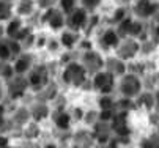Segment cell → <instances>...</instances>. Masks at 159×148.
Wrapping results in <instances>:
<instances>
[{"label":"cell","mask_w":159,"mask_h":148,"mask_svg":"<svg viewBox=\"0 0 159 148\" xmlns=\"http://www.w3.org/2000/svg\"><path fill=\"white\" fill-rule=\"evenodd\" d=\"M5 38V24H0V39Z\"/></svg>","instance_id":"cell-39"},{"label":"cell","mask_w":159,"mask_h":148,"mask_svg":"<svg viewBox=\"0 0 159 148\" xmlns=\"http://www.w3.org/2000/svg\"><path fill=\"white\" fill-rule=\"evenodd\" d=\"M110 126H112V132L115 136L121 145L125 143V140L128 142L131 137V124H129V112H121L117 110L115 115L110 120Z\"/></svg>","instance_id":"cell-8"},{"label":"cell","mask_w":159,"mask_h":148,"mask_svg":"<svg viewBox=\"0 0 159 148\" xmlns=\"http://www.w3.org/2000/svg\"><path fill=\"white\" fill-rule=\"evenodd\" d=\"M157 52H159V43H157Z\"/></svg>","instance_id":"cell-45"},{"label":"cell","mask_w":159,"mask_h":148,"mask_svg":"<svg viewBox=\"0 0 159 148\" xmlns=\"http://www.w3.org/2000/svg\"><path fill=\"white\" fill-rule=\"evenodd\" d=\"M150 38L159 43V22H151L150 25Z\"/></svg>","instance_id":"cell-34"},{"label":"cell","mask_w":159,"mask_h":148,"mask_svg":"<svg viewBox=\"0 0 159 148\" xmlns=\"http://www.w3.org/2000/svg\"><path fill=\"white\" fill-rule=\"evenodd\" d=\"M153 110L159 115V88H156V92H154V105H153Z\"/></svg>","instance_id":"cell-36"},{"label":"cell","mask_w":159,"mask_h":148,"mask_svg":"<svg viewBox=\"0 0 159 148\" xmlns=\"http://www.w3.org/2000/svg\"><path fill=\"white\" fill-rule=\"evenodd\" d=\"M135 109V102L134 99H129V98H120L117 99V110H121V112H131Z\"/></svg>","instance_id":"cell-31"},{"label":"cell","mask_w":159,"mask_h":148,"mask_svg":"<svg viewBox=\"0 0 159 148\" xmlns=\"http://www.w3.org/2000/svg\"><path fill=\"white\" fill-rule=\"evenodd\" d=\"M92 80V90L96 92L98 95H112L113 90L117 88V77L110 74L106 70H101L99 73L90 76Z\"/></svg>","instance_id":"cell-6"},{"label":"cell","mask_w":159,"mask_h":148,"mask_svg":"<svg viewBox=\"0 0 159 148\" xmlns=\"http://www.w3.org/2000/svg\"><path fill=\"white\" fill-rule=\"evenodd\" d=\"M38 13L35 0H16L14 2V14L22 19H30L33 14Z\"/></svg>","instance_id":"cell-20"},{"label":"cell","mask_w":159,"mask_h":148,"mask_svg":"<svg viewBox=\"0 0 159 148\" xmlns=\"http://www.w3.org/2000/svg\"><path fill=\"white\" fill-rule=\"evenodd\" d=\"M8 2H13V3H14V2H16V0H8Z\"/></svg>","instance_id":"cell-44"},{"label":"cell","mask_w":159,"mask_h":148,"mask_svg":"<svg viewBox=\"0 0 159 148\" xmlns=\"http://www.w3.org/2000/svg\"><path fill=\"white\" fill-rule=\"evenodd\" d=\"M35 2H36L38 11H46L49 8L57 7V0H35Z\"/></svg>","instance_id":"cell-33"},{"label":"cell","mask_w":159,"mask_h":148,"mask_svg":"<svg viewBox=\"0 0 159 148\" xmlns=\"http://www.w3.org/2000/svg\"><path fill=\"white\" fill-rule=\"evenodd\" d=\"M60 80H61L63 85L70 87V88H77V90H84V92L92 90V80H90V76H88L87 70L84 68V65L77 58L61 65Z\"/></svg>","instance_id":"cell-1"},{"label":"cell","mask_w":159,"mask_h":148,"mask_svg":"<svg viewBox=\"0 0 159 148\" xmlns=\"http://www.w3.org/2000/svg\"><path fill=\"white\" fill-rule=\"evenodd\" d=\"M11 63H13V68H14V73L16 74L27 76L29 71L35 66V63H36L35 52L33 51H24V52H20Z\"/></svg>","instance_id":"cell-13"},{"label":"cell","mask_w":159,"mask_h":148,"mask_svg":"<svg viewBox=\"0 0 159 148\" xmlns=\"http://www.w3.org/2000/svg\"><path fill=\"white\" fill-rule=\"evenodd\" d=\"M30 121H32V117H30L29 107H17L10 118V123L17 126V128H24V126L29 124Z\"/></svg>","instance_id":"cell-22"},{"label":"cell","mask_w":159,"mask_h":148,"mask_svg":"<svg viewBox=\"0 0 159 148\" xmlns=\"http://www.w3.org/2000/svg\"><path fill=\"white\" fill-rule=\"evenodd\" d=\"M121 36L118 35L117 29L113 25H107L104 29H99L98 35H96V39H95V46L96 49H99L102 54H112L115 52L118 44L121 43Z\"/></svg>","instance_id":"cell-4"},{"label":"cell","mask_w":159,"mask_h":148,"mask_svg":"<svg viewBox=\"0 0 159 148\" xmlns=\"http://www.w3.org/2000/svg\"><path fill=\"white\" fill-rule=\"evenodd\" d=\"M52 123L58 131H70L71 126H73V115L70 112H66L65 109H55L51 114Z\"/></svg>","instance_id":"cell-19"},{"label":"cell","mask_w":159,"mask_h":148,"mask_svg":"<svg viewBox=\"0 0 159 148\" xmlns=\"http://www.w3.org/2000/svg\"><path fill=\"white\" fill-rule=\"evenodd\" d=\"M95 143L96 142H95L90 129H79L73 136V146L74 148H93Z\"/></svg>","instance_id":"cell-21"},{"label":"cell","mask_w":159,"mask_h":148,"mask_svg":"<svg viewBox=\"0 0 159 148\" xmlns=\"http://www.w3.org/2000/svg\"><path fill=\"white\" fill-rule=\"evenodd\" d=\"M0 148H14L10 136H7L3 132H0Z\"/></svg>","instance_id":"cell-35"},{"label":"cell","mask_w":159,"mask_h":148,"mask_svg":"<svg viewBox=\"0 0 159 148\" xmlns=\"http://www.w3.org/2000/svg\"><path fill=\"white\" fill-rule=\"evenodd\" d=\"M156 132H157V136H159V120H157V123H156Z\"/></svg>","instance_id":"cell-41"},{"label":"cell","mask_w":159,"mask_h":148,"mask_svg":"<svg viewBox=\"0 0 159 148\" xmlns=\"http://www.w3.org/2000/svg\"><path fill=\"white\" fill-rule=\"evenodd\" d=\"M57 38H58L60 46H61V51H74L79 47L82 33L70 30V29H63L60 33H57Z\"/></svg>","instance_id":"cell-15"},{"label":"cell","mask_w":159,"mask_h":148,"mask_svg":"<svg viewBox=\"0 0 159 148\" xmlns=\"http://www.w3.org/2000/svg\"><path fill=\"white\" fill-rule=\"evenodd\" d=\"M20 52H24V47L19 41L7 36L0 39V60L2 61H13Z\"/></svg>","instance_id":"cell-14"},{"label":"cell","mask_w":159,"mask_h":148,"mask_svg":"<svg viewBox=\"0 0 159 148\" xmlns=\"http://www.w3.org/2000/svg\"><path fill=\"white\" fill-rule=\"evenodd\" d=\"M41 25L48 32L60 33L63 29H66V16L57 8H49L46 11H41Z\"/></svg>","instance_id":"cell-7"},{"label":"cell","mask_w":159,"mask_h":148,"mask_svg":"<svg viewBox=\"0 0 159 148\" xmlns=\"http://www.w3.org/2000/svg\"><path fill=\"white\" fill-rule=\"evenodd\" d=\"M139 148H159V136L156 131L148 132L139 140Z\"/></svg>","instance_id":"cell-26"},{"label":"cell","mask_w":159,"mask_h":148,"mask_svg":"<svg viewBox=\"0 0 159 148\" xmlns=\"http://www.w3.org/2000/svg\"><path fill=\"white\" fill-rule=\"evenodd\" d=\"M79 7V0H57V8L66 16Z\"/></svg>","instance_id":"cell-30"},{"label":"cell","mask_w":159,"mask_h":148,"mask_svg":"<svg viewBox=\"0 0 159 148\" xmlns=\"http://www.w3.org/2000/svg\"><path fill=\"white\" fill-rule=\"evenodd\" d=\"M5 88H7V98H10L11 101H22L25 98V95L30 92L27 77L19 74H16L8 82H5Z\"/></svg>","instance_id":"cell-9"},{"label":"cell","mask_w":159,"mask_h":148,"mask_svg":"<svg viewBox=\"0 0 159 148\" xmlns=\"http://www.w3.org/2000/svg\"><path fill=\"white\" fill-rule=\"evenodd\" d=\"M92 136L95 139L96 143H106L109 142L112 137H113V132H112V126H110V121H102V120H98L93 126H92Z\"/></svg>","instance_id":"cell-16"},{"label":"cell","mask_w":159,"mask_h":148,"mask_svg":"<svg viewBox=\"0 0 159 148\" xmlns=\"http://www.w3.org/2000/svg\"><path fill=\"white\" fill-rule=\"evenodd\" d=\"M98 109L99 110H117V99L112 95H99L98 96Z\"/></svg>","instance_id":"cell-24"},{"label":"cell","mask_w":159,"mask_h":148,"mask_svg":"<svg viewBox=\"0 0 159 148\" xmlns=\"http://www.w3.org/2000/svg\"><path fill=\"white\" fill-rule=\"evenodd\" d=\"M151 22H159V0H157V3H156V10H154V14H153Z\"/></svg>","instance_id":"cell-38"},{"label":"cell","mask_w":159,"mask_h":148,"mask_svg":"<svg viewBox=\"0 0 159 148\" xmlns=\"http://www.w3.org/2000/svg\"><path fill=\"white\" fill-rule=\"evenodd\" d=\"M14 148H27V146H14Z\"/></svg>","instance_id":"cell-43"},{"label":"cell","mask_w":159,"mask_h":148,"mask_svg":"<svg viewBox=\"0 0 159 148\" xmlns=\"http://www.w3.org/2000/svg\"><path fill=\"white\" fill-rule=\"evenodd\" d=\"M7 98V88H5V82L0 80V102H3Z\"/></svg>","instance_id":"cell-37"},{"label":"cell","mask_w":159,"mask_h":148,"mask_svg":"<svg viewBox=\"0 0 159 148\" xmlns=\"http://www.w3.org/2000/svg\"><path fill=\"white\" fill-rule=\"evenodd\" d=\"M126 16H129L126 5H120V7H117L115 10L112 11V16H110V25L115 27L118 22H121V20H123Z\"/></svg>","instance_id":"cell-28"},{"label":"cell","mask_w":159,"mask_h":148,"mask_svg":"<svg viewBox=\"0 0 159 148\" xmlns=\"http://www.w3.org/2000/svg\"><path fill=\"white\" fill-rule=\"evenodd\" d=\"M88 17H90V13H87L82 7H77L70 14H66V29L84 33L88 25Z\"/></svg>","instance_id":"cell-12"},{"label":"cell","mask_w":159,"mask_h":148,"mask_svg":"<svg viewBox=\"0 0 159 148\" xmlns=\"http://www.w3.org/2000/svg\"><path fill=\"white\" fill-rule=\"evenodd\" d=\"M102 3H104V0H79V7H82L90 14L98 13V10L102 7Z\"/></svg>","instance_id":"cell-29"},{"label":"cell","mask_w":159,"mask_h":148,"mask_svg":"<svg viewBox=\"0 0 159 148\" xmlns=\"http://www.w3.org/2000/svg\"><path fill=\"white\" fill-rule=\"evenodd\" d=\"M30 110V117H32V121L35 123H41L46 118L51 117L52 110H51V104L43 101V99H36L35 102H32V105L29 107Z\"/></svg>","instance_id":"cell-17"},{"label":"cell","mask_w":159,"mask_h":148,"mask_svg":"<svg viewBox=\"0 0 159 148\" xmlns=\"http://www.w3.org/2000/svg\"><path fill=\"white\" fill-rule=\"evenodd\" d=\"M30 92L33 93H39L43 88H46L49 83L52 82V71H51V65L48 63H35V66L29 71V74L25 76Z\"/></svg>","instance_id":"cell-2"},{"label":"cell","mask_w":159,"mask_h":148,"mask_svg":"<svg viewBox=\"0 0 159 148\" xmlns=\"http://www.w3.org/2000/svg\"><path fill=\"white\" fill-rule=\"evenodd\" d=\"M77 60L84 65L88 76L99 73L101 70H104V65H106V55L96 47L88 49V51H80V55Z\"/></svg>","instance_id":"cell-5"},{"label":"cell","mask_w":159,"mask_h":148,"mask_svg":"<svg viewBox=\"0 0 159 148\" xmlns=\"http://www.w3.org/2000/svg\"><path fill=\"white\" fill-rule=\"evenodd\" d=\"M156 3H157V0H134L131 3V14L135 19L148 22V20L153 19Z\"/></svg>","instance_id":"cell-11"},{"label":"cell","mask_w":159,"mask_h":148,"mask_svg":"<svg viewBox=\"0 0 159 148\" xmlns=\"http://www.w3.org/2000/svg\"><path fill=\"white\" fill-rule=\"evenodd\" d=\"M14 76H16V73H14V68H13V63L0 60V80H2V82H8Z\"/></svg>","instance_id":"cell-27"},{"label":"cell","mask_w":159,"mask_h":148,"mask_svg":"<svg viewBox=\"0 0 159 148\" xmlns=\"http://www.w3.org/2000/svg\"><path fill=\"white\" fill-rule=\"evenodd\" d=\"M44 51H48L49 54H61V46L58 43V38L57 36H48V43Z\"/></svg>","instance_id":"cell-32"},{"label":"cell","mask_w":159,"mask_h":148,"mask_svg":"<svg viewBox=\"0 0 159 148\" xmlns=\"http://www.w3.org/2000/svg\"><path fill=\"white\" fill-rule=\"evenodd\" d=\"M121 2H123V5H125V3H126V5H131L134 0H121Z\"/></svg>","instance_id":"cell-40"},{"label":"cell","mask_w":159,"mask_h":148,"mask_svg":"<svg viewBox=\"0 0 159 148\" xmlns=\"http://www.w3.org/2000/svg\"><path fill=\"white\" fill-rule=\"evenodd\" d=\"M143 88H145V85H143L142 76L131 73V71H128L117 80V90H118L120 96H123V98L135 99L143 92Z\"/></svg>","instance_id":"cell-3"},{"label":"cell","mask_w":159,"mask_h":148,"mask_svg":"<svg viewBox=\"0 0 159 148\" xmlns=\"http://www.w3.org/2000/svg\"><path fill=\"white\" fill-rule=\"evenodd\" d=\"M14 16V3L8 0H0V24H5Z\"/></svg>","instance_id":"cell-25"},{"label":"cell","mask_w":159,"mask_h":148,"mask_svg":"<svg viewBox=\"0 0 159 148\" xmlns=\"http://www.w3.org/2000/svg\"><path fill=\"white\" fill-rule=\"evenodd\" d=\"M123 148H126V146H123Z\"/></svg>","instance_id":"cell-46"},{"label":"cell","mask_w":159,"mask_h":148,"mask_svg":"<svg viewBox=\"0 0 159 148\" xmlns=\"http://www.w3.org/2000/svg\"><path fill=\"white\" fill-rule=\"evenodd\" d=\"M113 54L126 63H131L140 57V41L135 38H123Z\"/></svg>","instance_id":"cell-10"},{"label":"cell","mask_w":159,"mask_h":148,"mask_svg":"<svg viewBox=\"0 0 159 148\" xmlns=\"http://www.w3.org/2000/svg\"><path fill=\"white\" fill-rule=\"evenodd\" d=\"M104 70L109 71L110 74H113L117 79L121 77L123 74L128 73V63L121 58H118L115 54L113 55H109L106 57V65H104Z\"/></svg>","instance_id":"cell-18"},{"label":"cell","mask_w":159,"mask_h":148,"mask_svg":"<svg viewBox=\"0 0 159 148\" xmlns=\"http://www.w3.org/2000/svg\"><path fill=\"white\" fill-rule=\"evenodd\" d=\"M134 102H135V107L150 112V110H153V105H154V93L143 90L137 98L134 99Z\"/></svg>","instance_id":"cell-23"},{"label":"cell","mask_w":159,"mask_h":148,"mask_svg":"<svg viewBox=\"0 0 159 148\" xmlns=\"http://www.w3.org/2000/svg\"><path fill=\"white\" fill-rule=\"evenodd\" d=\"M156 85H157V88H159V74L156 76Z\"/></svg>","instance_id":"cell-42"}]
</instances>
